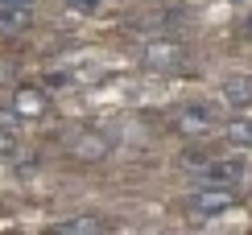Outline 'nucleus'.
<instances>
[{
  "label": "nucleus",
  "instance_id": "nucleus-6",
  "mask_svg": "<svg viewBox=\"0 0 252 235\" xmlns=\"http://www.w3.org/2000/svg\"><path fill=\"white\" fill-rule=\"evenodd\" d=\"M95 231H108V223H103V219H91V215L66 219V223H58V227H54V235H95Z\"/></svg>",
  "mask_w": 252,
  "mask_h": 235
},
{
  "label": "nucleus",
  "instance_id": "nucleus-2",
  "mask_svg": "<svg viewBox=\"0 0 252 235\" xmlns=\"http://www.w3.org/2000/svg\"><path fill=\"white\" fill-rule=\"evenodd\" d=\"M244 157H219V161H203V181L207 186H240L244 181Z\"/></svg>",
  "mask_w": 252,
  "mask_h": 235
},
{
  "label": "nucleus",
  "instance_id": "nucleus-11",
  "mask_svg": "<svg viewBox=\"0 0 252 235\" xmlns=\"http://www.w3.org/2000/svg\"><path fill=\"white\" fill-rule=\"evenodd\" d=\"M232 141H252V128H244V124H236V128H232Z\"/></svg>",
  "mask_w": 252,
  "mask_h": 235
},
{
  "label": "nucleus",
  "instance_id": "nucleus-1",
  "mask_svg": "<svg viewBox=\"0 0 252 235\" xmlns=\"http://www.w3.org/2000/svg\"><path fill=\"white\" fill-rule=\"evenodd\" d=\"M232 202H236V190L232 186H203L190 198V210H194L198 219H215V215H223Z\"/></svg>",
  "mask_w": 252,
  "mask_h": 235
},
{
  "label": "nucleus",
  "instance_id": "nucleus-9",
  "mask_svg": "<svg viewBox=\"0 0 252 235\" xmlns=\"http://www.w3.org/2000/svg\"><path fill=\"white\" fill-rule=\"evenodd\" d=\"M66 4H70V8H79V13H95L99 0H66Z\"/></svg>",
  "mask_w": 252,
  "mask_h": 235
},
{
  "label": "nucleus",
  "instance_id": "nucleus-4",
  "mask_svg": "<svg viewBox=\"0 0 252 235\" xmlns=\"http://www.w3.org/2000/svg\"><path fill=\"white\" fill-rule=\"evenodd\" d=\"M29 21H33V8H25V4H0V33H25Z\"/></svg>",
  "mask_w": 252,
  "mask_h": 235
},
{
  "label": "nucleus",
  "instance_id": "nucleus-8",
  "mask_svg": "<svg viewBox=\"0 0 252 235\" xmlns=\"http://www.w3.org/2000/svg\"><path fill=\"white\" fill-rule=\"evenodd\" d=\"M178 62V46H153L149 50V66H174Z\"/></svg>",
  "mask_w": 252,
  "mask_h": 235
},
{
  "label": "nucleus",
  "instance_id": "nucleus-3",
  "mask_svg": "<svg viewBox=\"0 0 252 235\" xmlns=\"http://www.w3.org/2000/svg\"><path fill=\"white\" fill-rule=\"evenodd\" d=\"M223 99L227 108H252V74H232V79L223 83Z\"/></svg>",
  "mask_w": 252,
  "mask_h": 235
},
{
  "label": "nucleus",
  "instance_id": "nucleus-12",
  "mask_svg": "<svg viewBox=\"0 0 252 235\" xmlns=\"http://www.w3.org/2000/svg\"><path fill=\"white\" fill-rule=\"evenodd\" d=\"M0 4H25V8H33V0H0Z\"/></svg>",
  "mask_w": 252,
  "mask_h": 235
},
{
  "label": "nucleus",
  "instance_id": "nucleus-13",
  "mask_svg": "<svg viewBox=\"0 0 252 235\" xmlns=\"http://www.w3.org/2000/svg\"><path fill=\"white\" fill-rule=\"evenodd\" d=\"M244 33H248V37H252V17H248V21H244Z\"/></svg>",
  "mask_w": 252,
  "mask_h": 235
},
{
  "label": "nucleus",
  "instance_id": "nucleus-10",
  "mask_svg": "<svg viewBox=\"0 0 252 235\" xmlns=\"http://www.w3.org/2000/svg\"><path fill=\"white\" fill-rule=\"evenodd\" d=\"M17 153V141L13 136H0V157H13Z\"/></svg>",
  "mask_w": 252,
  "mask_h": 235
},
{
  "label": "nucleus",
  "instance_id": "nucleus-5",
  "mask_svg": "<svg viewBox=\"0 0 252 235\" xmlns=\"http://www.w3.org/2000/svg\"><path fill=\"white\" fill-rule=\"evenodd\" d=\"M13 112L33 120V116L46 112V95H41L37 87H17V95H13Z\"/></svg>",
  "mask_w": 252,
  "mask_h": 235
},
{
  "label": "nucleus",
  "instance_id": "nucleus-7",
  "mask_svg": "<svg viewBox=\"0 0 252 235\" xmlns=\"http://www.w3.org/2000/svg\"><path fill=\"white\" fill-rule=\"evenodd\" d=\"M211 120H215V108L211 103H190V108L182 112V128H211Z\"/></svg>",
  "mask_w": 252,
  "mask_h": 235
}]
</instances>
